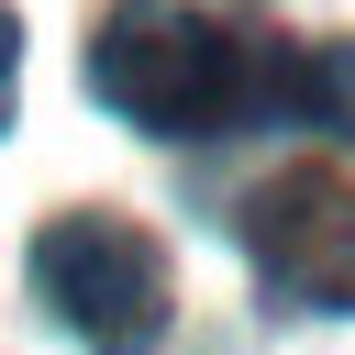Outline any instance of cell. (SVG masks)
Returning a JSON list of instances; mask_svg holds the SVG:
<instances>
[{"label": "cell", "mask_w": 355, "mask_h": 355, "mask_svg": "<svg viewBox=\"0 0 355 355\" xmlns=\"http://www.w3.org/2000/svg\"><path fill=\"white\" fill-rule=\"evenodd\" d=\"M266 122H322V133H355V33H322V44H266Z\"/></svg>", "instance_id": "cell-4"}, {"label": "cell", "mask_w": 355, "mask_h": 355, "mask_svg": "<svg viewBox=\"0 0 355 355\" xmlns=\"http://www.w3.org/2000/svg\"><path fill=\"white\" fill-rule=\"evenodd\" d=\"M89 89L144 133H255L266 122V44L222 33L189 0H111L89 33Z\"/></svg>", "instance_id": "cell-1"}, {"label": "cell", "mask_w": 355, "mask_h": 355, "mask_svg": "<svg viewBox=\"0 0 355 355\" xmlns=\"http://www.w3.org/2000/svg\"><path fill=\"white\" fill-rule=\"evenodd\" d=\"M244 255L277 311H355V189L344 178H266L244 200Z\"/></svg>", "instance_id": "cell-3"}, {"label": "cell", "mask_w": 355, "mask_h": 355, "mask_svg": "<svg viewBox=\"0 0 355 355\" xmlns=\"http://www.w3.org/2000/svg\"><path fill=\"white\" fill-rule=\"evenodd\" d=\"M11 89H22V22H11V0H0V133H11Z\"/></svg>", "instance_id": "cell-5"}, {"label": "cell", "mask_w": 355, "mask_h": 355, "mask_svg": "<svg viewBox=\"0 0 355 355\" xmlns=\"http://www.w3.org/2000/svg\"><path fill=\"white\" fill-rule=\"evenodd\" d=\"M22 277L89 355H166V255L122 211H55L22 255Z\"/></svg>", "instance_id": "cell-2"}]
</instances>
